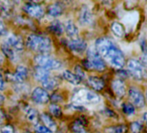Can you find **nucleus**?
<instances>
[{"mask_svg": "<svg viewBox=\"0 0 147 133\" xmlns=\"http://www.w3.org/2000/svg\"><path fill=\"white\" fill-rule=\"evenodd\" d=\"M95 49L103 60H106L113 68L120 69L125 66V60L122 51L107 37H100L96 40Z\"/></svg>", "mask_w": 147, "mask_h": 133, "instance_id": "nucleus-1", "label": "nucleus"}, {"mask_svg": "<svg viewBox=\"0 0 147 133\" xmlns=\"http://www.w3.org/2000/svg\"><path fill=\"white\" fill-rule=\"evenodd\" d=\"M26 42L29 48L40 53V54H48L52 48L51 41L49 37L36 34L30 35Z\"/></svg>", "mask_w": 147, "mask_h": 133, "instance_id": "nucleus-2", "label": "nucleus"}, {"mask_svg": "<svg viewBox=\"0 0 147 133\" xmlns=\"http://www.w3.org/2000/svg\"><path fill=\"white\" fill-rule=\"evenodd\" d=\"M83 65L88 69H94L97 71H103L106 69L105 60L99 54L95 48L88 49V58L83 61Z\"/></svg>", "mask_w": 147, "mask_h": 133, "instance_id": "nucleus-3", "label": "nucleus"}, {"mask_svg": "<svg viewBox=\"0 0 147 133\" xmlns=\"http://www.w3.org/2000/svg\"><path fill=\"white\" fill-rule=\"evenodd\" d=\"M36 65L38 68H42L47 70H56L61 68V63L49 56V54H38L34 59Z\"/></svg>", "mask_w": 147, "mask_h": 133, "instance_id": "nucleus-4", "label": "nucleus"}, {"mask_svg": "<svg viewBox=\"0 0 147 133\" xmlns=\"http://www.w3.org/2000/svg\"><path fill=\"white\" fill-rule=\"evenodd\" d=\"M74 99L76 100L77 103H81V104L85 103L88 105L97 104L100 100V96L98 94L89 90H80L79 92H77L76 95Z\"/></svg>", "mask_w": 147, "mask_h": 133, "instance_id": "nucleus-5", "label": "nucleus"}, {"mask_svg": "<svg viewBox=\"0 0 147 133\" xmlns=\"http://www.w3.org/2000/svg\"><path fill=\"white\" fill-rule=\"evenodd\" d=\"M127 69L131 75L137 80H142L145 77V70L139 60L136 59H130L127 61Z\"/></svg>", "mask_w": 147, "mask_h": 133, "instance_id": "nucleus-6", "label": "nucleus"}, {"mask_svg": "<svg viewBox=\"0 0 147 133\" xmlns=\"http://www.w3.org/2000/svg\"><path fill=\"white\" fill-rule=\"evenodd\" d=\"M128 95H129V99L131 101V105L133 106L141 108L144 106V96L143 94V93L137 87H131L129 88L128 91Z\"/></svg>", "mask_w": 147, "mask_h": 133, "instance_id": "nucleus-7", "label": "nucleus"}, {"mask_svg": "<svg viewBox=\"0 0 147 133\" xmlns=\"http://www.w3.org/2000/svg\"><path fill=\"white\" fill-rule=\"evenodd\" d=\"M24 11L30 17L41 18L44 15V9L42 5L35 3H27L24 6Z\"/></svg>", "mask_w": 147, "mask_h": 133, "instance_id": "nucleus-8", "label": "nucleus"}, {"mask_svg": "<svg viewBox=\"0 0 147 133\" xmlns=\"http://www.w3.org/2000/svg\"><path fill=\"white\" fill-rule=\"evenodd\" d=\"M67 46L72 51L76 53H82L88 48V44L86 41L81 37H76L70 39L67 42Z\"/></svg>", "mask_w": 147, "mask_h": 133, "instance_id": "nucleus-9", "label": "nucleus"}, {"mask_svg": "<svg viewBox=\"0 0 147 133\" xmlns=\"http://www.w3.org/2000/svg\"><path fill=\"white\" fill-rule=\"evenodd\" d=\"M31 98L33 101L37 104H46L49 100L48 92L42 87H36L31 93Z\"/></svg>", "mask_w": 147, "mask_h": 133, "instance_id": "nucleus-10", "label": "nucleus"}, {"mask_svg": "<svg viewBox=\"0 0 147 133\" xmlns=\"http://www.w3.org/2000/svg\"><path fill=\"white\" fill-rule=\"evenodd\" d=\"M5 43L11 47L15 52H21L24 50V42L23 39L15 34H12L8 36Z\"/></svg>", "mask_w": 147, "mask_h": 133, "instance_id": "nucleus-11", "label": "nucleus"}, {"mask_svg": "<svg viewBox=\"0 0 147 133\" xmlns=\"http://www.w3.org/2000/svg\"><path fill=\"white\" fill-rule=\"evenodd\" d=\"M79 20H80V24L82 25H85V26L90 25L93 23V14L88 7L83 6L82 8V10L80 11Z\"/></svg>", "mask_w": 147, "mask_h": 133, "instance_id": "nucleus-12", "label": "nucleus"}, {"mask_svg": "<svg viewBox=\"0 0 147 133\" xmlns=\"http://www.w3.org/2000/svg\"><path fill=\"white\" fill-rule=\"evenodd\" d=\"M112 89L113 93L119 98L125 96L126 93V87L125 82L120 79H116L112 82Z\"/></svg>", "mask_w": 147, "mask_h": 133, "instance_id": "nucleus-13", "label": "nucleus"}, {"mask_svg": "<svg viewBox=\"0 0 147 133\" xmlns=\"http://www.w3.org/2000/svg\"><path fill=\"white\" fill-rule=\"evenodd\" d=\"M24 112L26 118L30 123L35 124H37V122L39 120V114L35 108H33L30 105H26L24 109Z\"/></svg>", "mask_w": 147, "mask_h": 133, "instance_id": "nucleus-14", "label": "nucleus"}, {"mask_svg": "<svg viewBox=\"0 0 147 133\" xmlns=\"http://www.w3.org/2000/svg\"><path fill=\"white\" fill-rule=\"evenodd\" d=\"M27 76H28V69H27V68L24 66H23V65H20L17 68L16 72L13 75V79L17 82L21 83V82H24L27 79Z\"/></svg>", "mask_w": 147, "mask_h": 133, "instance_id": "nucleus-15", "label": "nucleus"}, {"mask_svg": "<svg viewBox=\"0 0 147 133\" xmlns=\"http://www.w3.org/2000/svg\"><path fill=\"white\" fill-rule=\"evenodd\" d=\"M64 30L67 33V35L72 39V38H76L77 37V35H78V28L77 26L76 25V24L74 23L72 20H67L66 23H65V25H64Z\"/></svg>", "mask_w": 147, "mask_h": 133, "instance_id": "nucleus-16", "label": "nucleus"}, {"mask_svg": "<svg viewBox=\"0 0 147 133\" xmlns=\"http://www.w3.org/2000/svg\"><path fill=\"white\" fill-rule=\"evenodd\" d=\"M88 85L94 90H96V91H100L105 87V81L101 78L97 77V76H89L88 78Z\"/></svg>", "mask_w": 147, "mask_h": 133, "instance_id": "nucleus-17", "label": "nucleus"}, {"mask_svg": "<svg viewBox=\"0 0 147 133\" xmlns=\"http://www.w3.org/2000/svg\"><path fill=\"white\" fill-rule=\"evenodd\" d=\"M34 77L37 81L42 83L46 81L49 78H50V73L47 69L36 66V69H35V72H34Z\"/></svg>", "mask_w": 147, "mask_h": 133, "instance_id": "nucleus-18", "label": "nucleus"}, {"mask_svg": "<svg viewBox=\"0 0 147 133\" xmlns=\"http://www.w3.org/2000/svg\"><path fill=\"white\" fill-rule=\"evenodd\" d=\"M41 119H42V123L44 124L43 125L46 126L47 128H49L52 132L56 130V129H57L56 123L48 113H42L41 115Z\"/></svg>", "mask_w": 147, "mask_h": 133, "instance_id": "nucleus-19", "label": "nucleus"}, {"mask_svg": "<svg viewBox=\"0 0 147 133\" xmlns=\"http://www.w3.org/2000/svg\"><path fill=\"white\" fill-rule=\"evenodd\" d=\"M62 76L67 82L73 85H79L82 82V80L76 74H74L68 70H64L62 73Z\"/></svg>", "mask_w": 147, "mask_h": 133, "instance_id": "nucleus-20", "label": "nucleus"}, {"mask_svg": "<svg viewBox=\"0 0 147 133\" xmlns=\"http://www.w3.org/2000/svg\"><path fill=\"white\" fill-rule=\"evenodd\" d=\"M111 30H112L113 33L119 38L124 37V36L125 34L124 25L119 22H113L111 25Z\"/></svg>", "mask_w": 147, "mask_h": 133, "instance_id": "nucleus-21", "label": "nucleus"}, {"mask_svg": "<svg viewBox=\"0 0 147 133\" xmlns=\"http://www.w3.org/2000/svg\"><path fill=\"white\" fill-rule=\"evenodd\" d=\"M62 12H63V9H62L61 5H59L58 3L53 4V5H49L48 8V14L54 17H60L62 14Z\"/></svg>", "mask_w": 147, "mask_h": 133, "instance_id": "nucleus-22", "label": "nucleus"}, {"mask_svg": "<svg viewBox=\"0 0 147 133\" xmlns=\"http://www.w3.org/2000/svg\"><path fill=\"white\" fill-rule=\"evenodd\" d=\"M49 30L51 32H53L54 34H55V35H57V36H61V35L63 33V31H64V27H63L62 24H61L60 21L56 20V21H54V22L49 25Z\"/></svg>", "mask_w": 147, "mask_h": 133, "instance_id": "nucleus-23", "label": "nucleus"}, {"mask_svg": "<svg viewBox=\"0 0 147 133\" xmlns=\"http://www.w3.org/2000/svg\"><path fill=\"white\" fill-rule=\"evenodd\" d=\"M42 88L44 90H49V91H52V90H55L57 86H58V82L54 78H49L46 81L42 82Z\"/></svg>", "mask_w": 147, "mask_h": 133, "instance_id": "nucleus-24", "label": "nucleus"}, {"mask_svg": "<svg viewBox=\"0 0 147 133\" xmlns=\"http://www.w3.org/2000/svg\"><path fill=\"white\" fill-rule=\"evenodd\" d=\"M72 130L74 133H86L84 130V122L82 118L76 120L72 125Z\"/></svg>", "mask_w": 147, "mask_h": 133, "instance_id": "nucleus-25", "label": "nucleus"}, {"mask_svg": "<svg viewBox=\"0 0 147 133\" xmlns=\"http://www.w3.org/2000/svg\"><path fill=\"white\" fill-rule=\"evenodd\" d=\"M2 51L5 54V55H6L9 59H11V60L16 59V52L11 47H9L5 42L3 43V45H2Z\"/></svg>", "mask_w": 147, "mask_h": 133, "instance_id": "nucleus-26", "label": "nucleus"}, {"mask_svg": "<svg viewBox=\"0 0 147 133\" xmlns=\"http://www.w3.org/2000/svg\"><path fill=\"white\" fill-rule=\"evenodd\" d=\"M107 130H108V133H126L127 131V127L124 124L113 126L111 128H108Z\"/></svg>", "mask_w": 147, "mask_h": 133, "instance_id": "nucleus-27", "label": "nucleus"}, {"mask_svg": "<svg viewBox=\"0 0 147 133\" xmlns=\"http://www.w3.org/2000/svg\"><path fill=\"white\" fill-rule=\"evenodd\" d=\"M49 112L55 118H60L61 116V114H62L61 109L56 104H52V105H49Z\"/></svg>", "mask_w": 147, "mask_h": 133, "instance_id": "nucleus-28", "label": "nucleus"}, {"mask_svg": "<svg viewBox=\"0 0 147 133\" xmlns=\"http://www.w3.org/2000/svg\"><path fill=\"white\" fill-rule=\"evenodd\" d=\"M122 109H123V112L128 116L132 115L135 112V108L131 103H124L122 105Z\"/></svg>", "mask_w": 147, "mask_h": 133, "instance_id": "nucleus-29", "label": "nucleus"}, {"mask_svg": "<svg viewBox=\"0 0 147 133\" xmlns=\"http://www.w3.org/2000/svg\"><path fill=\"white\" fill-rule=\"evenodd\" d=\"M131 130L133 133H142L143 125L140 122L136 121L131 124Z\"/></svg>", "mask_w": 147, "mask_h": 133, "instance_id": "nucleus-30", "label": "nucleus"}, {"mask_svg": "<svg viewBox=\"0 0 147 133\" xmlns=\"http://www.w3.org/2000/svg\"><path fill=\"white\" fill-rule=\"evenodd\" d=\"M35 131L36 133H53L49 128H47L43 124H38L35 127Z\"/></svg>", "mask_w": 147, "mask_h": 133, "instance_id": "nucleus-31", "label": "nucleus"}, {"mask_svg": "<svg viewBox=\"0 0 147 133\" xmlns=\"http://www.w3.org/2000/svg\"><path fill=\"white\" fill-rule=\"evenodd\" d=\"M0 133H15V130L11 124H4L0 128Z\"/></svg>", "mask_w": 147, "mask_h": 133, "instance_id": "nucleus-32", "label": "nucleus"}, {"mask_svg": "<svg viewBox=\"0 0 147 133\" xmlns=\"http://www.w3.org/2000/svg\"><path fill=\"white\" fill-rule=\"evenodd\" d=\"M75 71H76V75L82 81L83 79L86 78V75H85V72L84 70L82 69V66H76V68H75Z\"/></svg>", "mask_w": 147, "mask_h": 133, "instance_id": "nucleus-33", "label": "nucleus"}, {"mask_svg": "<svg viewBox=\"0 0 147 133\" xmlns=\"http://www.w3.org/2000/svg\"><path fill=\"white\" fill-rule=\"evenodd\" d=\"M140 63L143 65V66L144 68H147V52L144 51L143 53V55L141 56V60H140Z\"/></svg>", "mask_w": 147, "mask_h": 133, "instance_id": "nucleus-34", "label": "nucleus"}, {"mask_svg": "<svg viewBox=\"0 0 147 133\" xmlns=\"http://www.w3.org/2000/svg\"><path fill=\"white\" fill-rule=\"evenodd\" d=\"M6 33H7V30H6L5 25V24L2 22V20L0 19V36L5 35Z\"/></svg>", "mask_w": 147, "mask_h": 133, "instance_id": "nucleus-35", "label": "nucleus"}, {"mask_svg": "<svg viewBox=\"0 0 147 133\" xmlns=\"http://www.w3.org/2000/svg\"><path fill=\"white\" fill-rule=\"evenodd\" d=\"M5 89V81L3 78V75L0 74V90L3 91Z\"/></svg>", "mask_w": 147, "mask_h": 133, "instance_id": "nucleus-36", "label": "nucleus"}, {"mask_svg": "<svg viewBox=\"0 0 147 133\" xmlns=\"http://www.w3.org/2000/svg\"><path fill=\"white\" fill-rule=\"evenodd\" d=\"M5 120V113L3 112V111L0 110V124H3Z\"/></svg>", "mask_w": 147, "mask_h": 133, "instance_id": "nucleus-37", "label": "nucleus"}, {"mask_svg": "<svg viewBox=\"0 0 147 133\" xmlns=\"http://www.w3.org/2000/svg\"><path fill=\"white\" fill-rule=\"evenodd\" d=\"M5 102V96L0 93V106H1Z\"/></svg>", "mask_w": 147, "mask_h": 133, "instance_id": "nucleus-38", "label": "nucleus"}, {"mask_svg": "<svg viewBox=\"0 0 147 133\" xmlns=\"http://www.w3.org/2000/svg\"><path fill=\"white\" fill-rule=\"evenodd\" d=\"M143 119L144 120V122H145V124H146V125H147V112L144 113V115H143Z\"/></svg>", "mask_w": 147, "mask_h": 133, "instance_id": "nucleus-39", "label": "nucleus"}, {"mask_svg": "<svg viewBox=\"0 0 147 133\" xmlns=\"http://www.w3.org/2000/svg\"><path fill=\"white\" fill-rule=\"evenodd\" d=\"M3 60H4V58H3V56L1 54H0V64L3 62Z\"/></svg>", "mask_w": 147, "mask_h": 133, "instance_id": "nucleus-40", "label": "nucleus"}, {"mask_svg": "<svg viewBox=\"0 0 147 133\" xmlns=\"http://www.w3.org/2000/svg\"><path fill=\"white\" fill-rule=\"evenodd\" d=\"M146 99H147V91H146Z\"/></svg>", "mask_w": 147, "mask_h": 133, "instance_id": "nucleus-41", "label": "nucleus"}]
</instances>
